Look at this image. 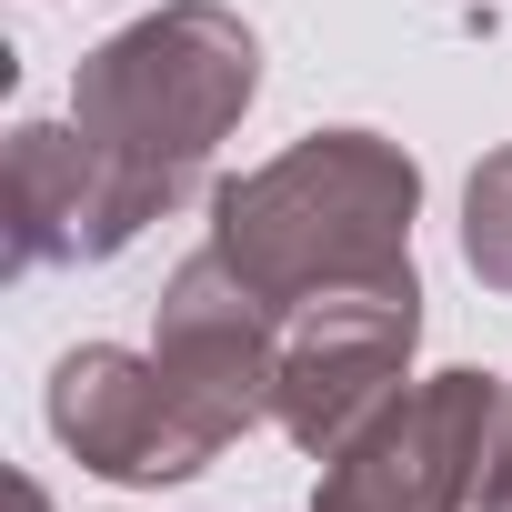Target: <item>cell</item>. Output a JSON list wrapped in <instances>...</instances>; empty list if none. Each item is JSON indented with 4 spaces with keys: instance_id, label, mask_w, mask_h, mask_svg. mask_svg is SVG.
Instances as JSON below:
<instances>
[{
    "instance_id": "obj_6",
    "label": "cell",
    "mask_w": 512,
    "mask_h": 512,
    "mask_svg": "<svg viewBox=\"0 0 512 512\" xmlns=\"http://www.w3.org/2000/svg\"><path fill=\"white\" fill-rule=\"evenodd\" d=\"M51 432L101 482H191V472L221 462L211 432L161 382V362L121 352V342H81V352L51 362Z\"/></svg>"
},
{
    "instance_id": "obj_4",
    "label": "cell",
    "mask_w": 512,
    "mask_h": 512,
    "mask_svg": "<svg viewBox=\"0 0 512 512\" xmlns=\"http://www.w3.org/2000/svg\"><path fill=\"white\" fill-rule=\"evenodd\" d=\"M422 342V282H342L312 292L302 312H282V382H272V422L302 452H342L412 372Z\"/></svg>"
},
{
    "instance_id": "obj_1",
    "label": "cell",
    "mask_w": 512,
    "mask_h": 512,
    "mask_svg": "<svg viewBox=\"0 0 512 512\" xmlns=\"http://www.w3.org/2000/svg\"><path fill=\"white\" fill-rule=\"evenodd\" d=\"M251 91H262V41L221 0H161L71 71V131L101 191V262L131 251L161 211H181Z\"/></svg>"
},
{
    "instance_id": "obj_10",
    "label": "cell",
    "mask_w": 512,
    "mask_h": 512,
    "mask_svg": "<svg viewBox=\"0 0 512 512\" xmlns=\"http://www.w3.org/2000/svg\"><path fill=\"white\" fill-rule=\"evenodd\" d=\"M21 512H51V492H41V482H21Z\"/></svg>"
},
{
    "instance_id": "obj_8",
    "label": "cell",
    "mask_w": 512,
    "mask_h": 512,
    "mask_svg": "<svg viewBox=\"0 0 512 512\" xmlns=\"http://www.w3.org/2000/svg\"><path fill=\"white\" fill-rule=\"evenodd\" d=\"M462 262L482 292H512V151H492L462 191Z\"/></svg>"
},
{
    "instance_id": "obj_3",
    "label": "cell",
    "mask_w": 512,
    "mask_h": 512,
    "mask_svg": "<svg viewBox=\"0 0 512 512\" xmlns=\"http://www.w3.org/2000/svg\"><path fill=\"white\" fill-rule=\"evenodd\" d=\"M512 392L492 372H432L392 392L342 452H322L312 512H472Z\"/></svg>"
},
{
    "instance_id": "obj_5",
    "label": "cell",
    "mask_w": 512,
    "mask_h": 512,
    "mask_svg": "<svg viewBox=\"0 0 512 512\" xmlns=\"http://www.w3.org/2000/svg\"><path fill=\"white\" fill-rule=\"evenodd\" d=\"M161 382L181 392V412L211 432V452H231L251 422H272V382H282V312L251 292L221 251L201 241L161 292V332H151Z\"/></svg>"
},
{
    "instance_id": "obj_7",
    "label": "cell",
    "mask_w": 512,
    "mask_h": 512,
    "mask_svg": "<svg viewBox=\"0 0 512 512\" xmlns=\"http://www.w3.org/2000/svg\"><path fill=\"white\" fill-rule=\"evenodd\" d=\"M61 262H101L91 151L71 121H21L11 131V272H61Z\"/></svg>"
},
{
    "instance_id": "obj_9",
    "label": "cell",
    "mask_w": 512,
    "mask_h": 512,
    "mask_svg": "<svg viewBox=\"0 0 512 512\" xmlns=\"http://www.w3.org/2000/svg\"><path fill=\"white\" fill-rule=\"evenodd\" d=\"M482 512H512V412H502V442H492V472H482Z\"/></svg>"
},
{
    "instance_id": "obj_2",
    "label": "cell",
    "mask_w": 512,
    "mask_h": 512,
    "mask_svg": "<svg viewBox=\"0 0 512 512\" xmlns=\"http://www.w3.org/2000/svg\"><path fill=\"white\" fill-rule=\"evenodd\" d=\"M412 211H422V171L402 141L312 131L282 161L211 191V251L272 312H302L312 292L412 272Z\"/></svg>"
}]
</instances>
